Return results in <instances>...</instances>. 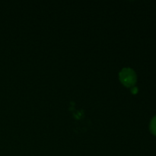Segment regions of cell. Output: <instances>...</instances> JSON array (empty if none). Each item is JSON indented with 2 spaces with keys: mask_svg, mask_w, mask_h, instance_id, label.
<instances>
[{
  "mask_svg": "<svg viewBox=\"0 0 156 156\" xmlns=\"http://www.w3.org/2000/svg\"><path fill=\"white\" fill-rule=\"evenodd\" d=\"M120 82L126 87H134L136 83V74L130 68H124L119 74Z\"/></svg>",
  "mask_w": 156,
  "mask_h": 156,
  "instance_id": "6da1fadb",
  "label": "cell"
},
{
  "mask_svg": "<svg viewBox=\"0 0 156 156\" xmlns=\"http://www.w3.org/2000/svg\"><path fill=\"white\" fill-rule=\"evenodd\" d=\"M149 129L153 135L156 136V115L152 119L149 124Z\"/></svg>",
  "mask_w": 156,
  "mask_h": 156,
  "instance_id": "7a4b0ae2",
  "label": "cell"
},
{
  "mask_svg": "<svg viewBox=\"0 0 156 156\" xmlns=\"http://www.w3.org/2000/svg\"><path fill=\"white\" fill-rule=\"evenodd\" d=\"M137 91H138V88L135 86L133 87L132 89H131V92H132V94H136Z\"/></svg>",
  "mask_w": 156,
  "mask_h": 156,
  "instance_id": "3957f363",
  "label": "cell"
}]
</instances>
